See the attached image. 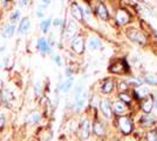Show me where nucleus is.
Masks as SVG:
<instances>
[{
  "instance_id": "obj_1",
  "label": "nucleus",
  "mask_w": 157,
  "mask_h": 141,
  "mask_svg": "<svg viewBox=\"0 0 157 141\" xmlns=\"http://www.w3.org/2000/svg\"><path fill=\"white\" fill-rule=\"evenodd\" d=\"M127 35H128V38H129L131 41H134V42H136V44H140L141 46H144L145 42H147V39H145L144 34L142 33L141 31L136 29V28H129V29L127 31Z\"/></svg>"
},
{
  "instance_id": "obj_2",
  "label": "nucleus",
  "mask_w": 157,
  "mask_h": 141,
  "mask_svg": "<svg viewBox=\"0 0 157 141\" xmlns=\"http://www.w3.org/2000/svg\"><path fill=\"white\" fill-rule=\"evenodd\" d=\"M118 126L124 134H130L132 131V122L129 118H125V116H122L118 119Z\"/></svg>"
},
{
  "instance_id": "obj_3",
  "label": "nucleus",
  "mask_w": 157,
  "mask_h": 141,
  "mask_svg": "<svg viewBox=\"0 0 157 141\" xmlns=\"http://www.w3.org/2000/svg\"><path fill=\"white\" fill-rule=\"evenodd\" d=\"M72 49L78 54H82L83 51H85V41H83V38L82 37H75L72 40Z\"/></svg>"
},
{
  "instance_id": "obj_4",
  "label": "nucleus",
  "mask_w": 157,
  "mask_h": 141,
  "mask_svg": "<svg viewBox=\"0 0 157 141\" xmlns=\"http://www.w3.org/2000/svg\"><path fill=\"white\" fill-rule=\"evenodd\" d=\"M71 12H72V15L76 20H78V21L83 20V17H85V14H83V8L81 6H78V4L73 2L72 5H71Z\"/></svg>"
},
{
  "instance_id": "obj_5",
  "label": "nucleus",
  "mask_w": 157,
  "mask_h": 141,
  "mask_svg": "<svg viewBox=\"0 0 157 141\" xmlns=\"http://www.w3.org/2000/svg\"><path fill=\"white\" fill-rule=\"evenodd\" d=\"M78 32V25L75 24V21L69 20L67 24V28H66V39H72L73 37H75V34Z\"/></svg>"
},
{
  "instance_id": "obj_6",
  "label": "nucleus",
  "mask_w": 157,
  "mask_h": 141,
  "mask_svg": "<svg viewBox=\"0 0 157 141\" xmlns=\"http://www.w3.org/2000/svg\"><path fill=\"white\" fill-rule=\"evenodd\" d=\"M130 20V15L124 10H118L116 12V21L118 25H125Z\"/></svg>"
},
{
  "instance_id": "obj_7",
  "label": "nucleus",
  "mask_w": 157,
  "mask_h": 141,
  "mask_svg": "<svg viewBox=\"0 0 157 141\" xmlns=\"http://www.w3.org/2000/svg\"><path fill=\"white\" fill-rule=\"evenodd\" d=\"M125 68H127V65H125L124 60H116L114 64L110 65L109 71L113 73H122L125 71Z\"/></svg>"
},
{
  "instance_id": "obj_8",
  "label": "nucleus",
  "mask_w": 157,
  "mask_h": 141,
  "mask_svg": "<svg viewBox=\"0 0 157 141\" xmlns=\"http://www.w3.org/2000/svg\"><path fill=\"white\" fill-rule=\"evenodd\" d=\"M96 14H98L102 20H108V18H109L108 10H107V7L102 2H98V6H96Z\"/></svg>"
},
{
  "instance_id": "obj_9",
  "label": "nucleus",
  "mask_w": 157,
  "mask_h": 141,
  "mask_svg": "<svg viewBox=\"0 0 157 141\" xmlns=\"http://www.w3.org/2000/svg\"><path fill=\"white\" fill-rule=\"evenodd\" d=\"M29 27H31V20H29V18H28V17L22 18V20L20 21L19 28H18V33L25 34L27 31L29 29Z\"/></svg>"
},
{
  "instance_id": "obj_10",
  "label": "nucleus",
  "mask_w": 157,
  "mask_h": 141,
  "mask_svg": "<svg viewBox=\"0 0 157 141\" xmlns=\"http://www.w3.org/2000/svg\"><path fill=\"white\" fill-rule=\"evenodd\" d=\"M101 111H102V113L105 114V116L107 119H110L113 112H111V106L110 104H109V101L107 100L101 101Z\"/></svg>"
},
{
  "instance_id": "obj_11",
  "label": "nucleus",
  "mask_w": 157,
  "mask_h": 141,
  "mask_svg": "<svg viewBox=\"0 0 157 141\" xmlns=\"http://www.w3.org/2000/svg\"><path fill=\"white\" fill-rule=\"evenodd\" d=\"M86 100H87V93L83 92L82 95H80L78 99H75V108H76V112H80L86 104Z\"/></svg>"
},
{
  "instance_id": "obj_12",
  "label": "nucleus",
  "mask_w": 157,
  "mask_h": 141,
  "mask_svg": "<svg viewBox=\"0 0 157 141\" xmlns=\"http://www.w3.org/2000/svg\"><path fill=\"white\" fill-rule=\"evenodd\" d=\"M38 48L41 53H48L49 52V42H47L45 38H39L38 40Z\"/></svg>"
},
{
  "instance_id": "obj_13",
  "label": "nucleus",
  "mask_w": 157,
  "mask_h": 141,
  "mask_svg": "<svg viewBox=\"0 0 157 141\" xmlns=\"http://www.w3.org/2000/svg\"><path fill=\"white\" fill-rule=\"evenodd\" d=\"M90 134V123L88 120H85L82 122V126H81V136L83 139H87Z\"/></svg>"
},
{
  "instance_id": "obj_14",
  "label": "nucleus",
  "mask_w": 157,
  "mask_h": 141,
  "mask_svg": "<svg viewBox=\"0 0 157 141\" xmlns=\"http://www.w3.org/2000/svg\"><path fill=\"white\" fill-rule=\"evenodd\" d=\"M152 107H154V100L151 99L150 96H147V99L142 102V109L145 113H150Z\"/></svg>"
},
{
  "instance_id": "obj_15",
  "label": "nucleus",
  "mask_w": 157,
  "mask_h": 141,
  "mask_svg": "<svg viewBox=\"0 0 157 141\" xmlns=\"http://www.w3.org/2000/svg\"><path fill=\"white\" fill-rule=\"evenodd\" d=\"M102 47V44L101 41L98 40V38H92L89 39V42H88V48L92 49V51H98Z\"/></svg>"
},
{
  "instance_id": "obj_16",
  "label": "nucleus",
  "mask_w": 157,
  "mask_h": 141,
  "mask_svg": "<svg viewBox=\"0 0 157 141\" xmlns=\"http://www.w3.org/2000/svg\"><path fill=\"white\" fill-rule=\"evenodd\" d=\"M114 111H115L116 114H123L127 111V106L124 105L123 101H116L114 104Z\"/></svg>"
},
{
  "instance_id": "obj_17",
  "label": "nucleus",
  "mask_w": 157,
  "mask_h": 141,
  "mask_svg": "<svg viewBox=\"0 0 157 141\" xmlns=\"http://www.w3.org/2000/svg\"><path fill=\"white\" fill-rule=\"evenodd\" d=\"M148 88L145 87H138L136 88V91H135V95L137 96L138 99H145L147 96H148Z\"/></svg>"
},
{
  "instance_id": "obj_18",
  "label": "nucleus",
  "mask_w": 157,
  "mask_h": 141,
  "mask_svg": "<svg viewBox=\"0 0 157 141\" xmlns=\"http://www.w3.org/2000/svg\"><path fill=\"white\" fill-rule=\"evenodd\" d=\"M40 119H41V115L38 112H33L27 116V122L28 123H36L40 121Z\"/></svg>"
},
{
  "instance_id": "obj_19",
  "label": "nucleus",
  "mask_w": 157,
  "mask_h": 141,
  "mask_svg": "<svg viewBox=\"0 0 157 141\" xmlns=\"http://www.w3.org/2000/svg\"><path fill=\"white\" fill-rule=\"evenodd\" d=\"M93 131H94V133L96 135H98V136L105 134V127H103L100 122H95V123L93 125Z\"/></svg>"
},
{
  "instance_id": "obj_20",
  "label": "nucleus",
  "mask_w": 157,
  "mask_h": 141,
  "mask_svg": "<svg viewBox=\"0 0 157 141\" xmlns=\"http://www.w3.org/2000/svg\"><path fill=\"white\" fill-rule=\"evenodd\" d=\"M113 88H114V82H113V80H107L103 84V86H102V92L105 94H108L113 91Z\"/></svg>"
},
{
  "instance_id": "obj_21",
  "label": "nucleus",
  "mask_w": 157,
  "mask_h": 141,
  "mask_svg": "<svg viewBox=\"0 0 157 141\" xmlns=\"http://www.w3.org/2000/svg\"><path fill=\"white\" fill-rule=\"evenodd\" d=\"M14 32H15V24H11L10 26L6 27V29H5V32L2 33V35H4L5 38H11L14 34Z\"/></svg>"
},
{
  "instance_id": "obj_22",
  "label": "nucleus",
  "mask_w": 157,
  "mask_h": 141,
  "mask_svg": "<svg viewBox=\"0 0 157 141\" xmlns=\"http://www.w3.org/2000/svg\"><path fill=\"white\" fill-rule=\"evenodd\" d=\"M51 25H52V20H51V19H46V20H44L40 24V28H41V31H42L44 33H47L48 29H49V27H51Z\"/></svg>"
},
{
  "instance_id": "obj_23",
  "label": "nucleus",
  "mask_w": 157,
  "mask_h": 141,
  "mask_svg": "<svg viewBox=\"0 0 157 141\" xmlns=\"http://www.w3.org/2000/svg\"><path fill=\"white\" fill-rule=\"evenodd\" d=\"M154 122H155L154 116H150V115H144V116H142V123L143 125L149 126V125H152Z\"/></svg>"
},
{
  "instance_id": "obj_24",
  "label": "nucleus",
  "mask_w": 157,
  "mask_h": 141,
  "mask_svg": "<svg viewBox=\"0 0 157 141\" xmlns=\"http://www.w3.org/2000/svg\"><path fill=\"white\" fill-rule=\"evenodd\" d=\"M145 81L150 85H157V76L155 74H148L145 75Z\"/></svg>"
},
{
  "instance_id": "obj_25",
  "label": "nucleus",
  "mask_w": 157,
  "mask_h": 141,
  "mask_svg": "<svg viewBox=\"0 0 157 141\" xmlns=\"http://www.w3.org/2000/svg\"><path fill=\"white\" fill-rule=\"evenodd\" d=\"M72 84H73V78H69L68 80L66 81L65 84H62V85H61V89H62L63 92H68V91H69V88L72 87Z\"/></svg>"
},
{
  "instance_id": "obj_26",
  "label": "nucleus",
  "mask_w": 157,
  "mask_h": 141,
  "mask_svg": "<svg viewBox=\"0 0 157 141\" xmlns=\"http://www.w3.org/2000/svg\"><path fill=\"white\" fill-rule=\"evenodd\" d=\"M147 141H157V131H150L147 133Z\"/></svg>"
},
{
  "instance_id": "obj_27",
  "label": "nucleus",
  "mask_w": 157,
  "mask_h": 141,
  "mask_svg": "<svg viewBox=\"0 0 157 141\" xmlns=\"http://www.w3.org/2000/svg\"><path fill=\"white\" fill-rule=\"evenodd\" d=\"M4 96L6 98V100L8 101H13L14 100V94L12 91H10V89H5V92H4Z\"/></svg>"
},
{
  "instance_id": "obj_28",
  "label": "nucleus",
  "mask_w": 157,
  "mask_h": 141,
  "mask_svg": "<svg viewBox=\"0 0 157 141\" xmlns=\"http://www.w3.org/2000/svg\"><path fill=\"white\" fill-rule=\"evenodd\" d=\"M120 99L123 101V102H130L131 101V98L129 96V95H127V94H124V93H121L120 94Z\"/></svg>"
},
{
  "instance_id": "obj_29",
  "label": "nucleus",
  "mask_w": 157,
  "mask_h": 141,
  "mask_svg": "<svg viewBox=\"0 0 157 141\" xmlns=\"http://www.w3.org/2000/svg\"><path fill=\"white\" fill-rule=\"evenodd\" d=\"M20 18V11H15L12 15H11V20H12V24H14L15 21Z\"/></svg>"
},
{
  "instance_id": "obj_30",
  "label": "nucleus",
  "mask_w": 157,
  "mask_h": 141,
  "mask_svg": "<svg viewBox=\"0 0 157 141\" xmlns=\"http://www.w3.org/2000/svg\"><path fill=\"white\" fill-rule=\"evenodd\" d=\"M31 0H19V6L20 7H26L29 4Z\"/></svg>"
},
{
  "instance_id": "obj_31",
  "label": "nucleus",
  "mask_w": 157,
  "mask_h": 141,
  "mask_svg": "<svg viewBox=\"0 0 157 141\" xmlns=\"http://www.w3.org/2000/svg\"><path fill=\"white\" fill-rule=\"evenodd\" d=\"M51 1H52V0H41V2H42V5H41V8H42V10H44V8H46L47 6H48V5H49V4H51Z\"/></svg>"
},
{
  "instance_id": "obj_32",
  "label": "nucleus",
  "mask_w": 157,
  "mask_h": 141,
  "mask_svg": "<svg viewBox=\"0 0 157 141\" xmlns=\"http://www.w3.org/2000/svg\"><path fill=\"white\" fill-rule=\"evenodd\" d=\"M4 125H5V115L0 114V129L4 127Z\"/></svg>"
},
{
  "instance_id": "obj_33",
  "label": "nucleus",
  "mask_w": 157,
  "mask_h": 141,
  "mask_svg": "<svg viewBox=\"0 0 157 141\" xmlns=\"http://www.w3.org/2000/svg\"><path fill=\"white\" fill-rule=\"evenodd\" d=\"M36 17H38V18H42V17H44V11L41 10V7H39L38 11H36Z\"/></svg>"
},
{
  "instance_id": "obj_34",
  "label": "nucleus",
  "mask_w": 157,
  "mask_h": 141,
  "mask_svg": "<svg viewBox=\"0 0 157 141\" xmlns=\"http://www.w3.org/2000/svg\"><path fill=\"white\" fill-rule=\"evenodd\" d=\"M55 64H56L58 66H61V65H62V62H61V58H60L59 55H56V57H55Z\"/></svg>"
},
{
  "instance_id": "obj_35",
  "label": "nucleus",
  "mask_w": 157,
  "mask_h": 141,
  "mask_svg": "<svg viewBox=\"0 0 157 141\" xmlns=\"http://www.w3.org/2000/svg\"><path fill=\"white\" fill-rule=\"evenodd\" d=\"M127 86H128V85H127L125 82H122V84H120V88H121L122 91H125V89H127Z\"/></svg>"
},
{
  "instance_id": "obj_36",
  "label": "nucleus",
  "mask_w": 157,
  "mask_h": 141,
  "mask_svg": "<svg viewBox=\"0 0 157 141\" xmlns=\"http://www.w3.org/2000/svg\"><path fill=\"white\" fill-rule=\"evenodd\" d=\"M60 24H61V20H60V19H55V20H54V26H59Z\"/></svg>"
},
{
  "instance_id": "obj_37",
  "label": "nucleus",
  "mask_w": 157,
  "mask_h": 141,
  "mask_svg": "<svg viewBox=\"0 0 157 141\" xmlns=\"http://www.w3.org/2000/svg\"><path fill=\"white\" fill-rule=\"evenodd\" d=\"M154 99H155V100H154V104L156 105V107H157V92L154 94Z\"/></svg>"
},
{
  "instance_id": "obj_38",
  "label": "nucleus",
  "mask_w": 157,
  "mask_h": 141,
  "mask_svg": "<svg viewBox=\"0 0 157 141\" xmlns=\"http://www.w3.org/2000/svg\"><path fill=\"white\" fill-rule=\"evenodd\" d=\"M66 74H67V76H69V75L72 74V72H71V69H69V68L67 69V72H66Z\"/></svg>"
},
{
  "instance_id": "obj_39",
  "label": "nucleus",
  "mask_w": 157,
  "mask_h": 141,
  "mask_svg": "<svg viewBox=\"0 0 157 141\" xmlns=\"http://www.w3.org/2000/svg\"><path fill=\"white\" fill-rule=\"evenodd\" d=\"M155 35L157 37V31H155Z\"/></svg>"
}]
</instances>
